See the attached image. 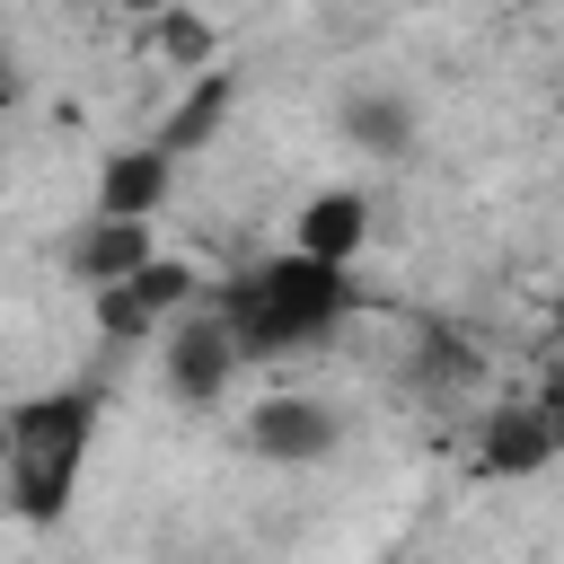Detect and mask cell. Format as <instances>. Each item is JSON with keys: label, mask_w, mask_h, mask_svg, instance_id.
Segmentation results:
<instances>
[{"label": "cell", "mask_w": 564, "mask_h": 564, "mask_svg": "<svg viewBox=\"0 0 564 564\" xmlns=\"http://www.w3.org/2000/svg\"><path fill=\"white\" fill-rule=\"evenodd\" d=\"M97 379L79 388H44V397H18L9 405V432H0V485H9V511L26 529H53L79 494V467H88V441H97Z\"/></svg>", "instance_id": "1"}, {"label": "cell", "mask_w": 564, "mask_h": 564, "mask_svg": "<svg viewBox=\"0 0 564 564\" xmlns=\"http://www.w3.org/2000/svg\"><path fill=\"white\" fill-rule=\"evenodd\" d=\"M344 273L352 264H326V256L291 247V256H264L238 282H220L212 308L229 317V335L247 344V361H273V352H300V344L335 335V317L352 308V282Z\"/></svg>", "instance_id": "2"}, {"label": "cell", "mask_w": 564, "mask_h": 564, "mask_svg": "<svg viewBox=\"0 0 564 564\" xmlns=\"http://www.w3.org/2000/svg\"><path fill=\"white\" fill-rule=\"evenodd\" d=\"M238 361H247V344H238V335H229V317H220V308H203V300L159 335V370H167L176 405H220V397H229V379H238Z\"/></svg>", "instance_id": "3"}, {"label": "cell", "mask_w": 564, "mask_h": 564, "mask_svg": "<svg viewBox=\"0 0 564 564\" xmlns=\"http://www.w3.org/2000/svg\"><path fill=\"white\" fill-rule=\"evenodd\" d=\"M185 308H194V264L150 256L132 282H106V291H97V335H106V344H159Z\"/></svg>", "instance_id": "4"}, {"label": "cell", "mask_w": 564, "mask_h": 564, "mask_svg": "<svg viewBox=\"0 0 564 564\" xmlns=\"http://www.w3.org/2000/svg\"><path fill=\"white\" fill-rule=\"evenodd\" d=\"M564 449H555V423H546V405L538 397H494L485 414H476V432H467V467L476 476H538V467H555Z\"/></svg>", "instance_id": "5"}, {"label": "cell", "mask_w": 564, "mask_h": 564, "mask_svg": "<svg viewBox=\"0 0 564 564\" xmlns=\"http://www.w3.org/2000/svg\"><path fill=\"white\" fill-rule=\"evenodd\" d=\"M335 441H344V423L317 397H264V405H247V449L273 458V467H317V458H335Z\"/></svg>", "instance_id": "6"}, {"label": "cell", "mask_w": 564, "mask_h": 564, "mask_svg": "<svg viewBox=\"0 0 564 564\" xmlns=\"http://www.w3.org/2000/svg\"><path fill=\"white\" fill-rule=\"evenodd\" d=\"M150 256H159V247H150V220H123V212H88V220L62 238V273H70V282H88V291L132 282Z\"/></svg>", "instance_id": "7"}, {"label": "cell", "mask_w": 564, "mask_h": 564, "mask_svg": "<svg viewBox=\"0 0 564 564\" xmlns=\"http://www.w3.org/2000/svg\"><path fill=\"white\" fill-rule=\"evenodd\" d=\"M476 370H485V361H476V344H467L458 326L423 317V326L405 335V370H397V379H405V397L449 405V397H467V388H476Z\"/></svg>", "instance_id": "8"}, {"label": "cell", "mask_w": 564, "mask_h": 564, "mask_svg": "<svg viewBox=\"0 0 564 564\" xmlns=\"http://www.w3.org/2000/svg\"><path fill=\"white\" fill-rule=\"evenodd\" d=\"M176 185V150L150 132V141H123L106 167H97V212H123V220H150Z\"/></svg>", "instance_id": "9"}, {"label": "cell", "mask_w": 564, "mask_h": 564, "mask_svg": "<svg viewBox=\"0 0 564 564\" xmlns=\"http://www.w3.org/2000/svg\"><path fill=\"white\" fill-rule=\"evenodd\" d=\"M361 238H370V203H361L352 185H326V194H308V212H300V238H291V247H308V256H326V264H352V256H361Z\"/></svg>", "instance_id": "10"}, {"label": "cell", "mask_w": 564, "mask_h": 564, "mask_svg": "<svg viewBox=\"0 0 564 564\" xmlns=\"http://www.w3.org/2000/svg\"><path fill=\"white\" fill-rule=\"evenodd\" d=\"M229 97H238V79H229V70H194V88H185V97H176V115L159 123V141H167L176 159H185V150H203V141L220 132Z\"/></svg>", "instance_id": "11"}, {"label": "cell", "mask_w": 564, "mask_h": 564, "mask_svg": "<svg viewBox=\"0 0 564 564\" xmlns=\"http://www.w3.org/2000/svg\"><path fill=\"white\" fill-rule=\"evenodd\" d=\"M344 132H352V150H370V159H405V150H414V106L370 88V97L344 106Z\"/></svg>", "instance_id": "12"}, {"label": "cell", "mask_w": 564, "mask_h": 564, "mask_svg": "<svg viewBox=\"0 0 564 564\" xmlns=\"http://www.w3.org/2000/svg\"><path fill=\"white\" fill-rule=\"evenodd\" d=\"M159 44H167L176 62H194V70H212V26H203V18H185V9H159Z\"/></svg>", "instance_id": "13"}, {"label": "cell", "mask_w": 564, "mask_h": 564, "mask_svg": "<svg viewBox=\"0 0 564 564\" xmlns=\"http://www.w3.org/2000/svg\"><path fill=\"white\" fill-rule=\"evenodd\" d=\"M538 405H546V423H555V449H564V361L538 379Z\"/></svg>", "instance_id": "14"}, {"label": "cell", "mask_w": 564, "mask_h": 564, "mask_svg": "<svg viewBox=\"0 0 564 564\" xmlns=\"http://www.w3.org/2000/svg\"><path fill=\"white\" fill-rule=\"evenodd\" d=\"M115 9H132V18H159V9H176V0H115Z\"/></svg>", "instance_id": "15"}, {"label": "cell", "mask_w": 564, "mask_h": 564, "mask_svg": "<svg viewBox=\"0 0 564 564\" xmlns=\"http://www.w3.org/2000/svg\"><path fill=\"white\" fill-rule=\"evenodd\" d=\"M555 326H564V291H555Z\"/></svg>", "instance_id": "16"}]
</instances>
